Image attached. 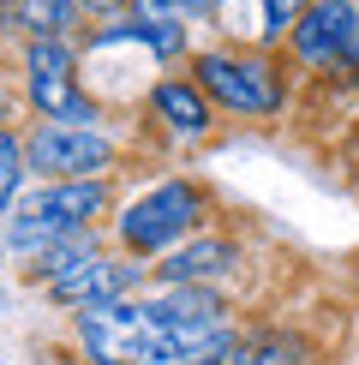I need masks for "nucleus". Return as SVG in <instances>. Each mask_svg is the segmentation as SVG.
I'll return each instance as SVG.
<instances>
[{"mask_svg":"<svg viewBox=\"0 0 359 365\" xmlns=\"http://www.w3.org/2000/svg\"><path fill=\"white\" fill-rule=\"evenodd\" d=\"M204 216H209V192L198 180H186V174H168V180H156V186H144L138 197L114 204L108 240H114V252L156 264V257H168L174 246H186L192 234H204Z\"/></svg>","mask_w":359,"mask_h":365,"instance_id":"f257e3e1","label":"nucleus"},{"mask_svg":"<svg viewBox=\"0 0 359 365\" xmlns=\"http://www.w3.org/2000/svg\"><path fill=\"white\" fill-rule=\"evenodd\" d=\"M192 84L209 96L216 114L234 120H276L288 108V72L276 66L269 48H239V42H216V48L186 54Z\"/></svg>","mask_w":359,"mask_h":365,"instance_id":"f03ea898","label":"nucleus"},{"mask_svg":"<svg viewBox=\"0 0 359 365\" xmlns=\"http://www.w3.org/2000/svg\"><path fill=\"white\" fill-rule=\"evenodd\" d=\"M19 78H24V108L36 120L60 126H108V108L84 90L78 78V36H36L19 48Z\"/></svg>","mask_w":359,"mask_h":365,"instance_id":"7ed1b4c3","label":"nucleus"},{"mask_svg":"<svg viewBox=\"0 0 359 365\" xmlns=\"http://www.w3.org/2000/svg\"><path fill=\"white\" fill-rule=\"evenodd\" d=\"M24 168L36 180H108L120 168V132L114 126L36 120L24 132Z\"/></svg>","mask_w":359,"mask_h":365,"instance_id":"20e7f679","label":"nucleus"},{"mask_svg":"<svg viewBox=\"0 0 359 365\" xmlns=\"http://www.w3.org/2000/svg\"><path fill=\"white\" fill-rule=\"evenodd\" d=\"M288 60L318 78H353L359 84V0H311L288 24Z\"/></svg>","mask_w":359,"mask_h":365,"instance_id":"39448f33","label":"nucleus"},{"mask_svg":"<svg viewBox=\"0 0 359 365\" xmlns=\"http://www.w3.org/2000/svg\"><path fill=\"white\" fill-rule=\"evenodd\" d=\"M72 329H78V347L90 365H138L144 336H150V312H144V299L84 306V312H72Z\"/></svg>","mask_w":359,"mask_h":365,"instance_id":"423d86ee","label":"nucleus"},{"mask_svg":"<svg viewBox=\"0 0 359 365\" xmlns=\"http://www.w3.org/2000/svg\"><path fill=\"white\" fill-rule=\"evenodd\" d=\"M239 264H246V252H239L234 234H192L186 246H174L168 257H156L150 264V282L156 287H222L239 276Z\"/></svg>","mask_w":359,"mask_h":365,"instance_id":"0eeeda50","label":"nucleus"},{"mask_svg":"<svg viewBox=\"0 0 359 365\" xmlns=\"http://www.w3.org/2000/svg\"><path fill=\"white\" fill-rule=\"evenodd\" d=\"M150 282V264L144 257H126V252H102L90 269H78L72 282H54L42 294L54 299L60 312H84V306H114V299H138Z\"/></svg>","mask_w":359,"mask_h":365,"instance_id":"6e6552de","label":"nucleus"},{"mask_svg":"<svg viewBox=\"0 0 359 365\" xmlns=\"http://www.w3.org/2000/svg\"><path fill=\"white\" fill-rule=\"evenodd\" d=\"M144 108L174 144H198V138L216 132V108H209V96L192 84V72H162V78L150 84Z\"/></svg>","mask_w":359,"mask_h":365,"instance_id":"1a4fd4ad","label":"nucleus"},{"mask_svg":"<svg viewBox=\"0 0 359 365\" xmlns=\"http://www.w3.org/2000/svg\"><path fill=\"white\" fill-rule=\"evenodd\" d=\"M36 197L66 234L108 227L114 216V180H36Z\"/></svg>","mask_w":359,"mask_h":365,"instance_id":"9d476101","label":"nucleus"},{"mask_svg":"<svg viewBox=\"0 0 359 365\" xmlns=\"http://www.w3.org/2000/svg\"><path fill=\"white\" fill-rule=\"evenodd\" d=\"M144 306L186 329H234V306L222 287H156V294H144Z\"/></svg>","mask_w":359,"mask_h":365,"instance_id":"9b49d317","label":"nucleus"},{"mask_svg":"<svg viewBox=\"0 0 359 365\" xmlns=\"http://www.w3.org/2000/svg\"><path fill=\"white\" fill-rule=\"evenodd\" d=\"M108 252V227H84V234H66V240H54L42 257H30V282H42V287H54V282H72L78 269H90L96 257Z\"/></svg>","mask_w":359,"mask_h":365,"instance_id":"f8f14e48","label":"nucleus"},{"mask_svg":"<svg viewBox=\"0 0 359 365\" xmlns=\"http://www.w3.org/2000/svg\"><path fill=\"white\" fill-rule=\"evenodd\" d=\"M228 365H318V359H311V347L299 336H288V329H258V336H239Z\"/></svg>","mask_w":359,"mask_h":365,"instance_id":"ddd939ff","label":"nucleus"},{"mask_svg":"<svg viewBox=\"0 0 359 365\" xmlns=\"http://www.w3.org/2000/svg\"><path fill=\"white\" fill-rule=\"evenodd\" d=\"M24 132L19 126H0V216L12 210V197L24 192Z\"/></svg>","mask_w":359,"mask_h":365,"instance_id":"4468645a","label":"nucleus"},{"mask_svg":"<svg viewBox=\"0 0 359 365\" xmlns=\"http://www.w3.org/2000/svg\"><path fill=\"white\" fill-rule=\"evenodd\" d=\"M72 6H78V19H84V30H90V24H114V19H126L138 0H72Z\"/></svg>","mask_w":359,"mask_h":365,"instance_id":"2eb2a0df","label":"nucleus"},{"mask_svg":"<svg viewBox=\"0 0 359 365\" xmlns=\"http://www.w3.org/2000/svg\"><path fill=\"white\" fill-rule=\"evenodd\" d=\"M264 6H269V24H276V36H288V24L311 6V0H264Z\"/></svg>","mask_w":359,"mask_h":365,"instance_id":"dca6fc26","label":"nucleus"},{"mask_svg":"<svg viewBox=\"0 0 359 365\" xmlns=\"http://www.w3.org/2000/svg\"><path fill=\"white\" fill-rule=\"evenodd\" d=\"M0 126H12V90L0 84Z\"/></svg>","mask_w":359,"mask_h":365,"instance_id":"f3484780","label":"nucleus"},{"mask_svg":"<svg viewBox=\"0 0 359 365\" xmlns=\"http://www.w3.org/2000/svg\"><path fill=\"white\" fill-rule=\"evenodd\" d=\"M234 354H204V359H180V365H228Z\"/></svg>","mask_w":359,"mask_h":365,"instance_id":"a211bd4d","label":"nucleus"}]
</instances>
